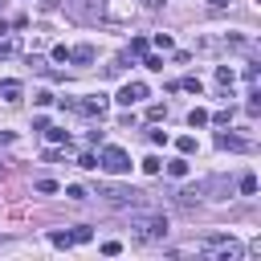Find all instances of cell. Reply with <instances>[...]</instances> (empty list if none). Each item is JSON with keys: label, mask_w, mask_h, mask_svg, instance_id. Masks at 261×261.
<instances>
[{"label": "cell", "mask_w": 261, "mask_h": 261, "mask_svg": "<svg viewBox=\"0 0 261 261\" xmlns=\"http://www.w3.org/2000/svg\"><path fill=\"white\" fill-rule=\"evenodd\" d=\"M130 237L143 241V245L163 241L167 237V216L163 212H139V216H130Z\"/></svg>", "instance_id": "1"}, {"label": "cell", "mask_w": 261, "mask_h": 261, "mask_svg": "<svg viewBox=\"0 0 261 261\" xmlns=\"http://www.w3.org/2000/svg\"><path fill=\"white\" fill-rule=\"evenodd\" d=\"M98 167H102V171H110V175H126V171H130V155H126L122 147H102Z\"/></svg>", "instance_id": "2"}, {"label": "cell", "mask_w": 261, "mask_h": 261, "mask_svg": "<svg viewBox=\"0 0 261 261\" xmlns=\"http://www.w3.org/2000/svg\"><path fill=\"white\" fill-rule=\"evenodd\" d=\"M102 16L106 20H130L135 16V0H106L102 4Z\"/></svg>", "instance_id": "3"}, {"label": "cell", "mask_w": 261, "mask_h": 261, "mask_svg": "<svg viewBox=\"0 0 261 261\" xmlns=\"http://www.w3.org/2000/svg\"><path fill=\"white\" fill-rule=\"evenodd\" d=\"M98 196H106L110 204H135V200H139V192H130V188H114V184H102Z\"/></svg>", "instance_id": "4"}, {"label": "cell", "mask_w": 261, "mask_h": 261, "mask_svg": "<svg viewBox=\"0 0 261 261\" xmlns=\"http://www.w3.org/2000/svg\"><path fill=\"white\" fill-rule=\"evenodd\" d=\"M143 98H147V86H143V82H126V86L118 90V102H122V106H135V102H143Z\"/></svg>", "instance_id": "5"}, {"label": "cell", "mask_w": 261, "mask_h": 261, "mask_svg": "<svg viewBox=\"0 0 261 261\" xmlns=\"http://www.w3.org/2000/svg\"><path fill=\"white\" fill-rule=\"evenodd\" d=\"M216 147L220 151H249V139H241V135H216Z\"/></svg>", "instance_id": "6"}, {"label": "cell", "mask_w": 261, "mask_h": 261, "mask_svg": "<svg viewBox=\"0 0 261 261\" xmlns=\"http://www.w3.org/2000/svg\"><path fill=\"white\" fill-rule=\"evenodd\" d=\"M20 94H24V86H20L16 77H8V82H0V98H4V102H20Z\"/></svg>", "instance_id": "7"}, {"label": "cell", "mask_w": 261, "mask_h": 261, "mask_svg": "<svg viewBox=\"0 0 261 261\" xmlns=\"http://www.w3.org/2000/svg\"><path fill=\"white\" fill-rule=\"evenodd\" d=\"M188 171H192V163H188V159H171V163H167V175H171V179H184Z\"/></svg>", "instance_id": "8"}, {"label": "cell", "mask_w": 261, "mask_h": 261, "mask_svg": "<svg viewBox=\"0 0 261 261\" xmlns=\"http://www.w3.org/2000/svg\"><path fill=\"white\" fill-rule=\"evenodd\" d=\"M69 61H77V65H90V61H94V49H90V45H82V49H69Z\"/></svg>", "instance_id": "9"}, {"label": "cell", "mask_w": 261, "mask_h": 261, "mask_svg": "<svg viewBox=\"0 0 261 261\" xmlns=\"http://www.w3.org/2000/svg\"><path fill=\"white\" fill-rule=\"evenodd\" d=\"M45 135H49V143H65V147H69V135H65L61 126H45Z\"/></svg>", "instance_id": "10"}, {"label": "cell", "mask_w": 261, "mask_h": 261, "mask_svg": "<svg viewBox=\"0 0 261 261\" xmlns=\"http://www.w3.org/2000/svg\"><path fill=\"white\" fill-rule=\"evenodd\" d=\"M159 167H163L159 155H147V159H143V171H147V175H159Z\"/></svg>", "instance_id": "11"}, {"label": "cell", "mask_w": 261, "mask_h": 261, "mask_svg": "<svg viewBox=\"0 0 261 261\" xmlns=\"http://www.w3.org/2000/svg\"><path fill=\"white\" fill-rule=\"evenodd\" d=\"M69 237H73V245H86V241H90L94 232H90V224H77V228H73Z\"/></svg>", "instance_id": "12"}, {"label": "cell", "mask_w": 261, "mask_h": 261, "mask_svg": "<svg viewBox=\"0 0 261 261\" xmlns=\"http://www.w3.org/2000/svg\"><path fill=\"white\" fill-rule=\"evenodd\" d=\"M49 241H53L57 249H69V245H73V237H69V232H61V228H57V232H49Z\"/></svg>", "instance_id": "13"}, {"label": "cell", "mask_w": 261, "mask_h": 261, "mask_svg": "<svg viewBox=\"0 0 261 261\" xmlns=\"http://www.w3.org/2000/svg\"><path fill=\"white\" fill-rule=\"evenodd\" d=\"M143 65H147V69H155V73H159V69H163V57H159V53H143Z\"/></svg>", "instance_id": "14"}, {"label": "cell", "mask_w": 261, "mask_h": 261, "mask_svg": "<svg viewBox=\"0 0 261 261\" xmlns=\"http://www.w3.org/2000/svg\"><path fill=\"white\" fill-rule=\"evenodd\" d=\"M232 77H237V73H232L228 65H216V82H220V86H232Z\"/></svg>", "instance_id": "15"}, {"label": "cell", "mask_w": 261, "mask_h": 261, "mask_svg": "<svg viewBox=\"0 0 261 261\" xmlns=\"http://www.w3.org/2000/svg\"><path fill=\"white\" fill-rule=\"evenodd\" d=\"M257 192V175H241V196H253Z\"/></svg>", "instance_id": "16"}, {"label": "cell", "mask_w": 261, "mask_h": 261, "mask_svg": "<svg viewBox=\"0 0 261 261\" xmlns=\"http://www.w3.org/2000/svg\"><path fill=\"white\" fill-rule=\"evenodd\" d=\"M188 122H192V126H204V122H208V110H200V106H196V110L188 114Z\"/></svg>", "instance_id": "17"}, {"label": "cell", "mask_w": 261, "mask_h": 261, "mask_svg": "<svg viewBox=\"0 0 261 261\" xmlns=\"http://www.w3.org/2000/svg\"><path fill=\"white\" fill-rule=\"evenodd\" d=\"M175 147H179L184 155H192V151H196V139H192V135H184V139H175Z\"/></svg>", "instance_id": "18"}, {"label": "cell", "mask_w": 261, "mask_h": 261, "mask_svg": "<svg viewBox=\"0 0 261 261\" xmlns=\"http://www.w3.org/2000/svg\"><path fill=\"white\" fill-rule=\"evenodd\" d=\"M65 196H69V200H86V196H90V192H86V188H82V184H69V188H65Z\"/></svg>", "instance_id": "19"}, {"label": "cell", "mask_w": 261, "mask_h": 261, "mask_svg": "<svg viewBox=\"0 0 261 261\" xmlns=\"http://www.w3.org/2000/svg\"><path fill=\"white\" fill-rule=\"evenodd\" d=\"M232 114H237V110H232V106H228V110H216V114H212V118H216V122H220V126H228V122H232Z\"/></svg>", "instance_id": "20"}, {"label": "cell", "mask_w": 261, "mask_h": 261, "mask_svg": "<svg viewBox=\"0 0 261 261\" xmlns=\"http://www.w3.org/2000/svg\"><path fill=\"white\" fill-rule=\"evenodd\" d=\"M77 167H86V171H94V167H98V159H94V155L86 151V155H77Z\"/></svg>", "instance_id": "21"}, {"label": "cell", "mask_w": 261, "mask_h": 261, "mask_svg": "<svg viewBox=\"0 0 261 261\" xmlns=\"http://www.w3.org/2000/svg\"><path fill=\"white\" fill-rule=\"evenodd\" d=\"M37 192H41V196H53L57 184H53V179H37Z\"/></svg>", "instance_id": "22"}, {"label": "cell", "mask_w": 261, "mask_h": 261, "mask_svg": "<svg viewBox=\"0 0 261 261\" xmlns=\"http://www.w3.org/2000/svg\"><path fill=\"white\" fill-rule=\"evenodd\" d=\"M130 53H147V37H130Z\"/></svg>", "instance_id": "23"}, {"label": "cell", "mask_w": 261, "mask_h": 261, "mask_svg": "<svg viewBox=\"0 0 261 261\" xmlns=\"http://www.w3.org/2000/svg\"><path fill=\"white\" fill-rule=\"evenodd\" d=\"M53 61H69V49L65 45H53Z\"/></svg>", "instance_id": "24"}, {"label": "cell", "mask_w": 261, "mask_h": 261, "mask_svg": "<svg viewBox=\"0 0 261 261\" xmlns=\"http://www.w3.org/2000/svg\"><path fill=\"white\" fill-rule=\"evenodd\" d=\"M184 90H192V94H200L204 86H200V77H184Z\"/></svg>", "instance_id": "25"}, {"label": "cell", "mask_w": 261, "mask_h": 261, "mask_svg": "<svg viewBox=\"0 0 261 261\" xmlns=\"http://www.w3.org/2000/svg\"><path fill=\"white\" fill-rule=\"evenodd\" d=\"M33 102H37V106H49V102H57V98H53V94H49V90H41V94H37V98H33Z\"/></svg>", "instance_id": "26"}, {"label": "cell", "mask_w": 261, "mask_h": 261, "mask_svg": "<svg viewBox=\"0 0 261 261\" xmlns=\"http://www.w3.org/2000/svg\"><path fill=\"white\" fill-rule=\"evenodd\" d=\"M16 53V41H0V57H12Z\"/></svg>", "instance_id": "27"}, {"label": "cell", "mask_w": 261, "mask_h": 261, "mask_svg": "<svg viewBox=\"0 0 261 261\" xmlns=\"http://www.w3.org/2000/svg\"><path fill=\"white\" fill-rule=\"evenodd\" d=\"M208 4H212V8H228L232 0H208Z\"/></svg>", "instance_id": "28"}, {"label": "cell", "mask_w": 261, "mask_h": 261, "mask_svg": "<svg viewBox=\"0 0 261 261\" xmlns=\"http://www.w3.org/2000/svg\"><path fill=\"white\" fill-rule=\"evenodd\" d=\"M139 4H143V8H159L163 0H139Z\"/></svg>", "instance_id": "29"}, {"label": "cell", "mask_w": 261, "mask_h": 261, "mask_svg": "<svg viewBox=\"0 0 261 261\" xmlns=\"http://www.w3.org/2000/svg\"><path fill=\"white\" fill-rule=\"evenodd\" d=\"M41 4H49V8H53V4H57V0H41Z\"/></svg>", "instance_id": "30"}]
</instances>
